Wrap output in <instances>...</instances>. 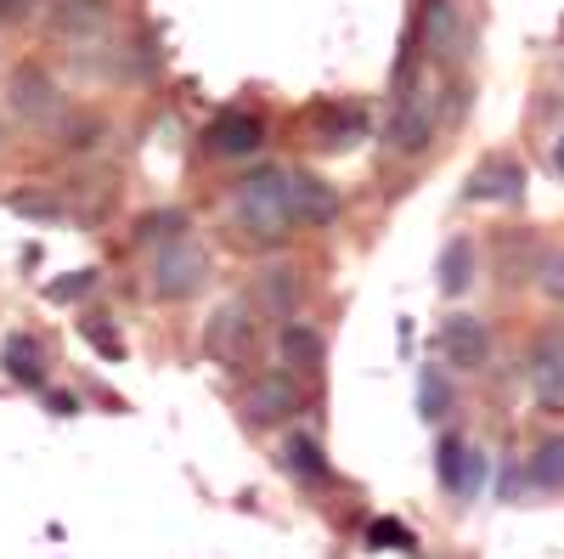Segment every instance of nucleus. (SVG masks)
I'll return each mask as SVG.
<instances>
[{
    "label": "nucleus",
    "instance_id": "7ed1b4c3",
    "mask_svg": "<svg viewBox=\"0 0 564 559\" xmlns=\"http://www.w3.org/2000/svg\"><path fill=\"white\" fill-rule=\"evenodd\" d=\"M7 108H12V119L29 125V130H57L63 114H68L57 79L45 74V68H34V63H23V68L7 74Z\"/></svg>",
    "mask_w": 564,
    "mask_h": 559
},
{
    "label": "nucleus",
    "instance_id": "f03ea898",
    "mask_svg": "<svg viewBox=\"0 0 564 559\" xmlns=\"http://www.w3.org/2000/svg\"><path fill=\"white\" fill-rule=\"evenodd\" d=\"M430 130H435V97H430V85H423V79H412V57H401L384 142H390V153H423V148H430Z\"/></svg>",
    "mask_w": 564,
    "mask_h": 559
},
{
    "label": "nucleus",
    "instance_id": "f257e3e1",
    "mask_svg": "<svg viewBox=\"0 0 564 559\" xmlns=\"http://www.w3.org/2000/svg\"><path fill=\"white\" fill-rule=\"evenodd\" d=\"M226 215L243 238L282 244L289 226H305L300 221V170H254V175H243L226 198Z\"/></svg>",
    "mask_w": 564,
    "mask_h": 559
},
{
    "label": "nucleus",
    "instance_id": "a878e982",
    "mask_svg": "<svg viewBox=\"0 0 564 559\" xmlns=\"http://www.w3.org/2000/svg\"><path fill=\"white\" fill-rule=\"evenodd\" d=\"M181 226H186V221H181L175 209H164V215H148V221H141V238H148V244H153V238L170 244V238H181Z\"/></svg>",
    "mask_w": 564,
    "mask_h": 559
},
{
    "label": "nucleus",
    "instance_id": "9d476101",
    "mask_svg": "<svg viewBox=\"0 0 564 559\" xmlns=\"http://www.w3.org/2000/svg\"><path fill=\"white\" fill-rule=\"evenodd\" d=\"M300 407H305V390L289 379V373H260V379L249 385V396H243L249 424H276V418H294Z\"/></svg>",
    "mask_w": 564,
    "mask_h": 559
},
{
    "label": "nucleus",
    "instance_id": "4be33fe9",
    "mask_svg": "<svg viewBox=\"0 0 564 559\" xmlns=\"http://www.w3.org/2000/svg\"><path fill=\"white\" fill-rule=\"evenodd\" d=\"M417 412L423 418H446L452 412V385H446L441 367H423V379H417Z\"/></svg>",
    "mask_w": 564,
    "mask_h": 559
},
{
    "label": "nucleus",
    "instance_id": "4468645a",
    "mask_svg": "<svg viewBox=\"0 0 564 559\" xmlns=\"http://www.w3.org/2000/svg\"><path fill=\"white\" fill-rule=\"evenodd\" d=\"M108 18H113V0H57V34H68L79 52L108 34Z\"/></svg>",
    "mask_w": 564,
    "mask_h": 559
},
{
    "label": "nucleus",
    "instance_id": "6e6552de",
    "mask_svg": "<svg viewBox=\"0 0 564 559\" xmlns=\"http://www.w3.org/2000/svg\"><path fill=\"white\" fill-rule=\"evenodd\" d=\"M260 148H265V130H260V119L243 114V108L215 114L209 130H204V153H215V159H249V153H260Z\"/></svg>",
    "mask_w": 564,
    "mask_h": 559
},
{
    "label": "nucleus",
    "instance_id": "c756f323",
    "mask_svg": "<svg viewBox=\"0 0 564 559\" xmlns=\"http://www.w3.org/2000/svg\"><path fill=\"white\" fill-rule=\"evenodd\" d=\"M553 170L564 175V136H558V148H553Z\"/></svg>",
    "mask_w": 564,
    "mask_h": 559
},
{
    "label": "nucleus",
    "instance_id": "cd10ccee",
    "mask_svg": "<svg viewBox=\"0 0 564 559\" xmlns=\"http://www.w3.org/2000/svg\"><path fill=\"white\" fill-rule=\"evenodd\" d=\"M45 407H52V412H74V396H63V390H45Z\"/></svg>",
    "mask_w": 564,
    "mask_h": 559
},
{
    "label": "nucleus",
    "instance_id": "2eb2a0df",
    "mask_svg": "<svg viewBox=\"0 0 564 559\" xmlns=\"http://www.w3.org/2000/svg\"><path fill=\"white\" fill-rule=\"evenodd\" d=\"M311 125H316V148H356L361 136H367V119L350 103H322L311 114Z\"/></svg>",
    "mask_w": 564,
    "mask_h": 559
},
{
    "label": "nucleus",
    "instance_id": "ddd939ff",
    "mask_svg": "<svg viewBox=\"0 0 564 559\" xmlns=\"http://www.w3.org/2000/svg\"><path fill=\"white\" fill-rule=\"evenodd\" d=\"M531 385L547 407H564V329H547L531 345Z\"/></svg>",
    "mask_w": 564,
    "mask_h": 559
},
{
    "label": "nucleus",
    "instance_id": "1a4fd4ad",
    "mask_svg": "<svg viewBox=\"0 0 564 559\" xmlns=\"http://www.w3.org/2000/svg\"><path fill=\"white\" fill-rule=\"evenodd\" d=\"M305 305V277L294 266H260L254 271V311H265L271 322H294Z\"/></svg>",
    "mask_w": 564,
    "mask_h": 559
},
{
    "label": "nucleus",
    "instance_id": "20e7f679",
    "mask_svg": "<svg viewBox=\"0 0 564 559\" xmlns=\"http://www.w3.org/2000/svg\"><path fill=\"white\" fill-rule=\"evenodd\" d=\"M209 283V249L198 238H170L153 255V294L159 300H193Z\"/></svg>",
    "mask_w": 564,
    "mask_h": 559
},
{
    "label": "nucleus",
    "instance_id": "f8f14e48",
    "mask_svg": "<svg viewBox=\"0 0 564 559\" xmlns=\"http://www.w3.org/2000/svg\"><path fill=\"white\" fill-rule=\"evenodd\" d=\"M435 470H441V486H446L452 497H475L480 481H486V458L468 447V441H457V436H441V447H435Z\"/></svg>",
    "mask_w": 564,
    "mask_h": 559
},
{
    "label": "nucleus",
    "instance_id": "412c9836",
    "mask_svg": "<svg viewBox=\"0 0 564 559\" xmlns=\"http://www.w3.org/2000/svg\"><path fill=\"white\" fill-rule=\"evenodd\" d=\"M531 481L547 486V492L564 486V436H547V441L536 447V458H531Z\"/></svg>",
    "mask_w": 564,
    "mask_h": 559
},
{
    "label": "nucleus",
    "instance_id": "423d86ee",
    "mask_svg": "<svg viewBox=\"0 0 564 559\" xmlns=\"http://www.w3.org/2000/svg\"><path fill=\"white\" fill-rule=\"evenodd\" d=\"M254 305H243V300H226L209 322H204V351L215 356V362H243L249 351H254Z\"/></svg>",
    "mask_w": 564,
    "mask_h": 559
},
{
    "label": "nucleus",
    "instance_id": "f3484780",
    "mask_svg": "<svg viewBox=\"0 0 564 559\" xmlns=\"http://www.w3.org/2000/svg\"><path fill=\"white\" fill-rule=\"evenodd\" d=\"M282 362L300 367V373H316L322 367V334L305 329V322H282Z\"/></svg>",
    "mask_w": 564,
    "mask_h": 559
},
{
    "label": "nucleus",
    "instance_id": "dca6fc26",
    "mask_svg": "<svg viewBox=\"0 0 564 559\" xmlns=\"http://www.w3.org/2000/svg\"><path fill=\"white\" fill-rule=\"evenodd\" d=\"M435 277H441V294H446V300H463L468 283H475V244H468V238H452V244L441 249Z\"/></svg>",
    "mask_w": 564,
    "mask_h": 559
},
{
    "label": "nucleus",
    "instance_id": "0eeeda50",
    "mask_svg": "<svg viewBox=\"0 0 564 559\" xmlns=\"http://www.w3.org/2000/svg\"><path fill=\"white\" fill-rule=\"evenodd\" d=\"M423 52L435 63L468 57V18H463L457 0H430V7H423Z\"/></svg>",
    "mask_w": 564,
    "mask_h": 559
},
{
    "label": "nucleus",
    "instance_id": "6ab92c4d",
    "mask_svg": "<svg viewBox=\"0 0 564 559\" xmlns=\"http://www.w3.org/2000/svg\"><path fill=\"white\" fill-rule=\"evenodd\" d=\"M334 215H339L334 186L316 181V175H300V221H305V226H327Z\"/></svg>",
    "mask_w": 564,
    "mask_h": 559
},
{
    "label": "nucleus",
    "instance_id": "a211bd4d",
    "mask_svg": "<svg viewBox=\"0 0 564 559\" xmlns=\"http://www.w3.org/2000/svg\"><path fill=\"white\" fill-rule=\"evenodd\" d=\"M7 373H12L18 385H29V390L45 385V362H40V345H34L29 334H12V340H7Z\"/></svg>",
    "mask_w": 564,
    "mask_h": 559
},
{
    "label": "nucleus",
    "instance_id": "bb28decb",
    "mask_svg": "<svg viewBox=\"0 0 564 559\" xmlns=\"http://www.w3.org/2000/svg\"><path fill=\"white\" fill-rule=\"evenodd\" d=\"M85 340L97 345V351H108V356H124V340H119L113 329H102V316H90V322H85Z\"/></svg>",
    "mask_w": 564,
    "mask_h": 559
},
{
    "label": "nucleus",
    "instance_id": "9b49d317",
    "mask_svg": "<svg viewBox=\"0 0 564 559\" xmlns=\"http://www.w3.org/2000/svg\"><path fill=\"white\" fill-rule=\"evenodd\" d=\"M441 356L446 367H486L491 362V334H486V322L480 316H446L441 322Z\"/></svg>",
    "mask_w": 564,
    "mask_h": 559
},
{
    "label": "nucleus",
    "instance_id": "aec40b11",
    "mask_svg": "<svg viewBox=\"0 0 564 559\" xmlns=\"http://www.w3.org/2000/svg\"><path fill=\"white\" fill-rule=\"evenodd\" d=\"M282 470L300 475V481H322V475H327L322 447H316L311 436H289V441H282Z\"/></svg>",
    "mask_w": 564,
    "mask_h": 559
},
{
    "label": "nucleus",
    "instance_id": "39448f33",
    "mask_svg": "<svg viewBox=\"0 0 564 559\" xmlns=\"http://www.w3.org/2000/svg\"><path fill=\"white\" fill-rule=\"evenodd\" d=\"M463 198L468 204H520L525 198V164L508 159V153H491L468 170L463 181Z\"/></svg>",
    "mask_w": 564,
    "mask_h": 559
},
{
    "label": "nucleus",
    "instance_id": "c85d7f7f",
    "mask_svg": "<svg viewBox=\"0 0 564 559\" xmlns=\"http://www.w3.org/2000/svg\"><path fill=\"white\" fill-rule=\"evenodd\" d=\"M0 18H29V0H0Z\"/></svg>",
    "mask_w": 564,
    "mask_h": 559
},
{
    "label": "nucleus",
    "instance_id": "5701e85b",
    "mask_svg": "<svg viewBox=\"0 0 564 559\" xmlns=\"http://www.w3.org/2000/svg\"><path fill=\"white\" fill-rule=\"evenodd\" d=\"M536 289H542L553 305H564V244H553V249L536 255Z\"/></svg>",
    "mask_w": 564,
    "mask_h": 559
},
{
    "label": "nucleus",
    "instance_id": "b1692460",
    "mask_svg": "<svg viewBox=\"0 0 564 559\" xmlns=\"http://www.w3.org/2000/svg\"><path fill=\"white\" fill-rule=\"evenodd\" d=\"M90 283H97V271H68V277H57V283H45V300H79Z\"/></svg>",
    "mask_w": 564,
    "mask_h": 559
},
{
    "label": "nucleus",
    "instance_id": "393cba45",
    "mask_svg": "<svg viewBox=\"0 0 564 559\" xmlns=\"http://www.w3.org/2000/svg\"><path fill=\"white\" fill-rule=\"evenodd\" d=\"M367 542H372V548H412V531H406L401 520H372V526H367Z\"/></svg>",
    "mask_w": 564,
    "mask_h": 559
}]
</instances>
